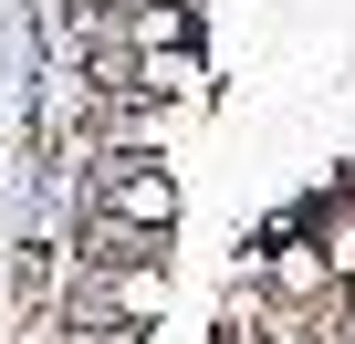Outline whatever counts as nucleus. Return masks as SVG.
I'll return each mask as SVG.
<instances>
[{
    "instance_id": "obj_1",
    "label": "nucleus",
    "mask_w": 355,
    "mask_h": 344,
    "mask_svg": "<svg viewBox=\"0 0 355 344\" xmlns=\"http://www.w3.org/2000/svg\"><path fill=\"white\" fill-rule=\"evenodd\" d=\"M115 209L125 219H178V188L167 178H115Z\"/></svg>"
}]
</instances>
